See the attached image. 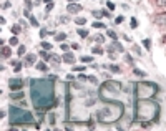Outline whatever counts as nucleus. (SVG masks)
Here are the masks:
<instances>
[{"instance_id":"obj_1","label":"nucleus","mask_w":166,"mask_h":131,"mask_svg":"<svg viewBox=\"0 0 166 131\" xmlns=\"http://www.w3.org/2000/svg\"><path fill=\"white\" fill-rule=\"evenodd\" d=\"M55 76H48L47 80L37 78L30 81V96L32 103L38 111L50 110V106L55 103V88H53Z\"/></svg>"},{"instance_id":"obj_2","label":"nucleus","mask_w":166,"mask_h":131,"mask_svg":"<svg viewBox=\"0 0 166 131\" xmlns=\"http://www.w3.org/2000/svg\"><path fill=\"white\" fill-rule=\"evenodd\" d=\"M123 105L116 101H108V105L101 110H98V121L105 123V124H110L113 121H118V119L123 116Z\"/></svg>"},{"instance_id":"obj_3","label":"nucleus","mask_w":166,"mask_h":131,"mask_svg":"<svg viewBox=\"0 0 166 131\" xmlns=\"http://www.w3.org/2000/svg\"><path fill=\"white\" fill-rule=\"evenodd\" d=\"M8 121H10V126H18V124H32L35 119H33V114L30 111L23 110L20 106H10Z\"/></svg>"},{"instance_id":"obj_4","label":"nucleus","mask_w":166,"mask_h":131,"mask_svg":"<svg viewBox=\"0 0 166 131\" xmlns=\"http://www.w3.org/2000/svg\"><path fill=\"white\" fill-rule=\"evenodd\" d=\"M8 88H10V91L23 90V80L22 78H10L8 80Z\"/></svg>"},{"instance_id":"obj_5","label":"nucleus","mask_w":166,"mask_h":131,"mask_svg":"<svg viewBox=\"0 0 166 131\" xmlns=\"http://www.w3.org/2000/svg\"><path fill=\"white\" fill-rule=\"evenodd\" d=\"M82 10H83V7L78 2H70V4L66 5V12L71 13V15H76V13H80Z\"/></svg>"},{"instance_id":"obj_6","label":"nucleus","mask_w":166,"mask_h":131,"mask_svg":"<svg viewBox=\"0 0 166 131\" xmlns=\"http://www.w3.org/2000/svg\"><path fill=\"white\" fill-rule=\"evenodd\" d=\"M25 65H28V67H32V65L37 63V53H28V55H25Z\"/></svg>"},{"instance_id":"obj_7","label":"nucleus","mask_w":166,"mask_h":131,"mask_svg":"<svg viewBox=\"0 0 166 131\" xmlns=\"http://www.w3.org/2000/svg\"><path fill=\"white\" fill-rule=\"evenodd\" d=\"M62 58H63V63H70V65L75 63V55L70 53V51H63Z\"/></svg>"},{"instance_id":"obj_8","label":"nucleus","mask_w":166,"mask_h":131,"mask_svg":"<svg viewBox=\"0 0 166 131\" xmlns=\"http://www.w3.org/2000/svg\"><path fill=\"white\" fill-rule=\"evenodd\" d=\"M10 56H12V47L2 45V58H10Z\"/></svg>"},{"instance_id":"obj_9","label":"nucleus","mask_w":166,"mask_h":131,"mask_svg":"<svg viewBox=\"0 0 166 131\" xmlns=\"http://www.w3.org/2000/svg\"><path fill=\"white\" fill-rule=\"evenodd\" d=\"M23 90H17V91H10V100H23Z\"/></svg>"},{"instance_id":"obj_10","label":"nucleus","mask_w":166,"mask_h":131,"mask_svg":"<svg viewBox=\"0 0 166 131\" xmlns=\"http://www.w3.org/2000/svg\"><path fill=\"white\" fill-rule=\"evenodd\" d=\"M38 55H40L42 60H45V62H50V60H52V51H48V50H43V48H42V50L38 51Z\"/></svg>"},{"instance_id":"obj_11","label":"nucleus","mask_w":166,"mask_h":131,"mask_svg":"<svg viewBox=\"0 0 166 131\" xmlns=\"http://www.w3.org/2000/svg\"><path fill=\"white\" fill-rule=\"evenodd\" d=\"M10 63H12V67H13V72H17V73L23 68V63H22L20 60H10Z\"/></svg>"},{"instance_id":"obj_12","label":"nucleus","mask_w":166,"mask_h":131,"mask_svg":"<svg viewBox=\"0 0 166 131\" xmlns=\"http://www.w3.org/2000/svg\"><path fill=\"white\" fill-rule=\"evenodd\" d=\"M35 68H37L38 72H47V70H48V67H47V62H45V60H42V62H37V63H35Z\"/></svg>"},{"instance_id":"obj_13","label":"nucleus","mask_w":166,"mask_h":131,"mask_svg":"<svg viewBox=\"0 0 166 131\" xmlns=\"http://www.w3.org/2000/svg\"><path fill=\"white\" fill-rule=\"evenodd\" d=\"M156 23L166 28V13H159V15H158V17H156Z\"/></svg>"},{"instance_id":"obj_14","label":"nucleus","mask_w":166,"mask_h":131,"mask_svg":"<svg viewBox=\"0 0 166 131\" xmlns=\"http://www.w3.org/2000/svg\"><path fill=\"white\" fill-rule=\"evenodd\" d=\"M63 62L62 55H55V53H52V60H50V63H53V65H60Z\"/></svg>"},{"instance_id":"obj_15","label":"nucleus","mask_w":166,"mask_h":131,"mask_svg":"<svg viewBox=\"0 0 166 131\" xmlns=\"http://www.w3.org/2000/svg\"><path fill=\"white\" fill-rule=\"evenodd\" d=\"M8 45H10V47H18V45H20V42H18V35H13V37H10V40H8Z\"/></svg>"},{"instance_id":"obj_16","label":"nucleus","mask_w":166,"mask_h":131,"mask_svg":"<svg viewBox=\"0 0 166 131\" xmlns=\"http://www.w3.org/2000/svg\"><path fill=\"white\" fill-rule=\"evenodd\" d=\"M76 33H78L82 38H87L88 35H90V30H87V28H76Z\"/></svg>"},{"instance_id":"obj_17","label":"nucleus","mask_w":166,"mask_h":131,"mask_svg":"<svg viewBox=\"0 0 166 131\" xmlns=\"http://www.w3.org/2000/svg\"><path fill=\"white\" fill-rule=\"evenodd\" d=\"M10 30H12V33H13V35H18V33L22 32V25H20V23H15V25L10 27Z\"/></svg>"},{"instance_id":"obj_18","label":"nucleus","mask_w":166,"mask_h":131,"mask_svg":"<svg viewBox=\"0 0 166 131\" xmlns=\"http://www.w3.org/2000/svg\"><path fill=\"white\" fill-rule=\"evenodd\" d=\"M85 70H87V67H83V65H75V67L71 68V72L73 73H83Z\"/></svg>"},{"instance_id":"obj_19","label":"nucleus","mask_w":166,"mask_h":131,"mask_svg":"<svg viewBox=\"0 0 166 131\" xmlns=\"http://www.w3.org/2000/svg\"><path fill=\"white\" fill-rule=\"evenodd\" d=\"M113 47H115V50L118 51V53H123V47H121V43L118 42V40H113V43H111Z\"/></svg>"},{"instance_id":"obj_20","label":"nucleus","mask_w":166,"mask_h":131,"mask_svg":"<svg viewBox=\"0 0 166 131\" xmlns=\"http://www.w3.org/2000/svg\"><path fill=\"white\" fill-rule=\"evenodd\" d=\"M65 40H66V33H65V32H63V33H57V35H55V42L62 43V42H65Z\"/></svg>"},{"instance_id":"obj_21","label":"nucleus","mask_w":166,"mask_h":131,"mask_svg":"<svg viewBox=\"0 0 166 131\" xmlns=\"http://www.w3.org/2000/svg\"><path fill=\"white\" fill-rule=\"evenodd\" d=\"M93 40H95L96 43H100V45H103V43H105V35L98 33V35H95V37H93Z\"/></svg>"},{"instance_id":"obj_22","label":"nucleus","mask_w":166,"mask_h":131,"mask_svg":"<svg viewBox=\"0 0 166 131\" xmlns=\"http://www.w3.org/2000/svg\"><path fill=\"white\" fill-rule=\"evenodd\" d=\"M91 15H93L96 20H100V18L105 17V15H103V10H93V12H91Z\"/></svg>"},{"instance_id":"obj_23","label":"nucleus","mask_w":166,"mask_h":131,"mask_svg":"<svg viewBox=\"0 0 166 131\" xmlns=\"http://www.w3.org/2000/svg\"><path fill=\"white\" fill-rule=\"evenodd\" d=\"M106 68H110V72H111V73H121V68L118 67V65H115V63H111L110 67H106Z\"/></svg>"},{"instance_id":"obj_24","label":"nucleus","mask_w":166,"mask_h":131,"mask_svg":"<svg viewBox=\"0 0 166 131\" xmlns=\"http://www.w3.org/2000/svg\"><path fill=\"white\" fill-rule=\"evenodd\" d=\"M17 53H18V56H25V53H27V47H25V45H18Z\"/></svg>"},{"instance_id":"obj_25","label":"nucleus","mask_w":166,"mask_h":131,"mask_svg":"<svg viewBox=\"0 0 166 131\" xmlns=\"http://www.w3.org/2000/svg\"><path fill=\"white\" fill-rule=\"evenodd\" d=\"M91 27H93V28H98V30H101V28H108V27L105 25V23H101V22H93V23H91Z\"/></svg>"},{"instance_id":"obj_26","label":"nucleus","mask_w":166,"mask_h":131,"mask_svg":"<svg viewBox=\"0 0 166 131\" xmlns=\"http://www.w3.org/2000/svg\"><path fill=\"white\" fill-rule=\"evenodd\" d=\"M91 53H95V55H103L105 50L101 47H93V48H91Z\"/></svg>"},{"instance_id":"obj_27","label":"nucleus","mask_w":166,"mask_h":131,"mask_svg":"<svg viewBox=\"0 0 166 131\" xmlns=\"http://www.w3.org/2000/svg\"><path fill=\"white\" fill-rule=\"evenodd\" d=\"M141 43H143V47H145L148 51L151 50V40H149V38H145V40H143V42H141Z\"/></svg>"},{"instance_id":"obj_28","label":"nucleus","mask_w":166,"mask_h":131,"mask_svg":"<svg viewBox=\"0 0 166 131\" xmlns=\"http://www.w3.org/2000/svg\"><path fill=\"white\" fill-rule=\"evenodd\" d=\"M52 47H53V45H52V42H42V48H43V50L52 51Z\"/></svg>"},{"instance_id":"obj_29","label":"nucleus","mask_w":166,"mask_h":131,"mask_svg":"<svg viewBox=\"0 0 166 131\" xmlns=\"http://www.w3.org/2000/svg\"><path fill=\"white\" fill-rule=\"evenodd\" d=\"M93 60H95V58H93V56H88V55H83L82 56V62H83V63H93Z\"/></svg>"},{"instance_id":"obj_30","label":"nucleus","mask_w":166,"mask_h":131,"mask_svg":"<svg viewBox=\"0 0 166 131\" xmlns=\"http://www.w3.org/2000/svg\"><path fill=\"white\" fill-rule=\"evenodd\" d=\"M75 23H76V25H85V23H87V18L85 17H76L75 18Z\"/></svg>"},{"instance_id":"obj_31","label":"nucleus","mask_w":166,"mask_h":131,"mask_svg":"<svg viewBox=\"0 0 166 131\" xmlns=\"http://www.w3.org/2000/svg\"><path fill=\"white\" fill-rule=\"evenodd\" d=\"M106 9H108V10H110V12H113V10H115V9H116V5H115V4H113L111 0H106Z\"/></svg>"},{"instance_id":"obj_32","label":"nucleus","mask_w":166,"mask_h":131,"mask_svg":"<svg viewBox=\"0 0 166 131\" xmlns=\"http://www.w3.org/2000/svg\"><path fill=\"white\" fill-rule=\"evenodd\" d=\"M108 37L111 38V40H118V35H116V32H113V30H106Z\"/></svg>"},{"instance_id":"obj_33","label":"nucleus","mask_w":166,"mask_h":131,"mask_svg":"<svg viewBox=\"0 0 166 131\" xmlns=\"http://www.w3.org/2000/svg\"><path fill=\"white\" fill-rule=\"evenodd\" d=\"M28 20H30V25H32V27H37V28H38V20H37L35 17H33V15L28 18Z\"/></svg>"},{"instance_id":"obj_34","label":"nucleus","mask_w":166,"mask_h":131,"mask_svg":"<svg viewBox=\"0 0 166 131\" xmlns=\"http://www.w3.org/2000/svg\"><path fill=\"white\" fill-rule=\"evenodd\" d=\"M133 72H135V75L141 76V78H145V76H146V73H145V72H141V70H138V68H133Z\"/></svg>"},{"instance_id":"obj_35","label":"nucleus","mask_w":166,"mask_h":131,"mask_svg":"<svg viewBox=\"0 0 166 131\" xmlns=\"http://www.w3.org/2000/svg\"><path fill=\"white\" fill-rule=\"evenodd\" d=\"M130 23H131V28H138V20L135 17H131V20H130Z\"/></svg>"},{"instance_id":"obj_36","label":"nucleus","mask_w":166,"mask_h":131,"mask_svg":"<svg viewBox=\"0 0 166 131\" xmlns=\"http://www.w3.org/2000/svg\"><path fill=\"white\" fill-rule=\"evenodd\" d=\"M33 4H32V0H25V9L27 10H32Z\"/></svg>"},{"instance_id":"obj_37","label":"nucleus","mask_w":166,"mask_h":131,"mask_svg":"<svg viewBox=\"0 0 166 131\" xmlns=\"http://www.w3.org/2000/svg\"><path fill=\"white\" fill-rule=\"evenodd\" d=\"M48 33H50V30H45V28H42V30H40V37H42V38H45Z\"/></svg>"},{"instance_id":"obj_38","label":"nucleus","mask_w":166,"mask_h":131,"mask_svg":"<svg viewBox=\"0 0 166 131\" xmlns=\"http://www.w3.org/2000/svg\"><path fill=\"white\" fill-rule=\"evenodd\" d=\"M48 123H50V124H55V114L53 113L48 114Z\"/></svg>"},{"instance_id":"obj_39","label":"nucleus","mask_w":166,"mask_h":131,"mask_svg":"<svg viewBox=\"0 0 166 131\" xmlns=\"http://www.w3.org/2000/svg\"><path fill=\"white\" fill-rule=\"evenodd\" d=\"M68 48H70V47H68V45H66V43H60V50H62V51H68Z\"/></svg>"},{"instance_id":"obj_40","label":"nucleus","mask_w":166,"mask_h":131,"mask_svg":"<svg viewBox=\"0 0 166 131\" xmlns=\"http://www.w3.org/2000/svg\"><path fill=\"white\" fill-rule=\"evenodd\" d=\"M133 51H135L136 55H143V51H141V48H140V47H136V45L133 47Z\"/></svg>"},{"instance_id":"obj_41","label":"nucleus","mask_w":166,"mask_h":131,"mask_svg":"<svg viewBox=\"0 0 166 131\" xmlns=\"http://www.w3.org/2000/svg\"><path fill=\"white\" fill-rule=\"evenodd\" d=\"M101 10H103V15L106 18H111V13H110V10H108V9H101Z\"/></svg>"},{"instance_id":"obj_42","label":"nucleus","mask_w":166,"mask_h":131,"mask_svg":"<svg viewBox=\"0 0 166 131\" xmlns=\"http://www.w3.org/2000/svg\"><path fill=\"white\" fill-rule=\"evenodd\" d=\"M53 7H55V2H52V4H48V5H47V9H45V12H47V13H48V12H50V10L53 9Z\"/></svg>"},{"instance_id":"obj_43","label":"nucleus","mask_w":166,"mask_h":131,"mask_svg":"<svg viewBox=\"0 0 166 131\" xmlns=\"http://www.w3.org/2000/svg\"><path fill=\"white\" fill-rule=\"evenodd\" d=\"M87 81H90V83H95V85L98 83V81H96V78H95V76H88V80H87Z\"/></svg>"},{"instance_id":"obj_44","label":"nucleus","mask_w":166,"mask_h":131,"mask_svg":"<svg viewBox=\"0 0 166 131\" xmlns=\"http://www.w3.org/2000/svg\"><path fill=\"white\" fill-rule=\"evenodd\" d=\"M158 5H161V7H166V0H156Z\"/></svg>"},{"instance_id":"obj_45","label":"nucleus","mask_w":166,"mask_h":131,"mask_svg":"<svg viewBox=\"0 0 166 131\" xmlns=\"http://www.w3.org/2000/svg\"><path fill=\"white\" fill-rule=\"evenodd\" d=\"M108 55H110V58H111V60H116V58H118V55H116L115 51H111V53H108Z\"/></svg>"},{"instance_id":"obj_46","label":"nucleus","mask_w":166,"mask_h":131,"mask_svg":"<svg viewBox=\"0 0 166 131\" xmlns=\"http://www.w3.org/2000/svg\"><path fill=\"white\" fill-rule=\"evenodd\" d=\"M121 22H123V17L120 15V17H116V18H115V25H116V23H121Z\"/></svg>"},{"instance_id":"obj_47","label":"nucleus","mask_w":166,"mask_h":131,"mask_svg":"<svg viewBox=\"0 0 166 131\" xmlns=\"http://www.w3.org/2000/svg\"><path fill=\"white\" fill-rule=\"evenodd\" d=\"M2 7H4L5 10H7V9H10V7H12V4H10V2H5V4L2 5Z\"/></svg>"},{"instance_id":"obj_48","label":"nucleus","mask_w":166,"mask_h":131,"mask_svg":"<svg viewBox=\"0 0 166 131\" xmlns=\"http://www.w3.org/2000/svg\"><path fill=\"white\" fill-rule=\"evenodd\" d=\"M71 48H73V50H80V45L78 43H71Z\"/></svg>"},{"instance_id":"obj_49","label":"nucleus","mask_w":166,"mask_h":131,"mask_svg":"<svg viewBox=\"0 0 166 131\" xmlns=\"http://www.w3.org/2000/svg\"><path fill=\"white\" fill-rule=\"evenodd\" d=\"M124 60H126L128 63H133V58H131V56H130V55H126V56H124Z\"/></svg>"},{"instance_id":"obj_50","label":"nucleus","mask_w":166,"mask_h":131,"mask_svg":"<svg viewBox=\"0 0 166 131\" xmlns=\"http://www.w3.org/2000/svg\"><path fill=\"white\" fill-rule=\"evenodd\" d=\"M60 22H62V23H66V22H68V17H60Z\"/></svg>"},{"instance_id":"obj_51","label":"nucleus","mask_w":166,"mask_h":131,"mask_svg":"<svg viewBox=\"0 0 166 131\" xmlns=\"http://www.w3.org/2000/svg\"><path fill=\"white\" fill-rule=\"evenodd\" d=\"M42 4V0H33V5H40Z\"/></svg>"},{"instance_id":"obj_52","label":"nucleus","mask_w":166,"mask_h":131,"mask_svg":"<svg viewBox=\"0 0 166 131\" xmlns=\"http://www.w3.org/2000/svg\"><path fill=\"white\" fill-rule=\"evenodd\" d=\"M43 2H45V4L48 5V4H52V2H53V0H43Z\"/></svg>"},{"instance_id":"obj_53","label":"nucleus","mask_w":166,"mask_h":131,"mask_svg":"<svg viewBox=\"0 0 166 131\" xmlns=\"http://www.w3.org/2000/svg\"><path fill=\"white\" fill-rule=\"evenodd\" d=\"M163 42H165V43H166V35H165V37H163Z\"/></svg>"},{"instance_id":"obj_54","label":"nucleus","mask_w":166,"mask_h":131,"mask_svg":"<svg viewBox=\"0 0 166 131\" xmlns=\"http://www.w3.org/2000/svg\"><path fill=\"white\" fill-rule=\"evenodd\" d=\"M68 2H80V0H68Z\"/></svg>"}]
</instances>
